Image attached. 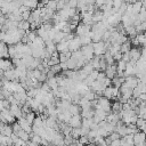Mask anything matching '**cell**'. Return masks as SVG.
<instances>
[{"mask_svg": "<svg viewBox=\"0 0 146 146\" xmlns=\"http://www.w3.org/2000/svg\"><path fill=\"white\" fill-rule=\"evenodd\" d=\"M82 97H83V98H86L87 100L92 102V100H95V99L97 98V95H96V94H95V92H94L91 89H89V90H88V91H87V92H86V94H84Z\"/></svg>", "mask_w": 146, "mask_h": 146, "instance_id": "obj_24", "label": "cell"}, {"mask_svg": "<svg viewBox=\"0 0 146 146\" xmlns=\"http://www.w3.org/2000/svg\"><path fill=\"white\" fill-rule=\"evenodd\" d=\"M92 46H94V52H95L96 56H102V55H104V54L107 51L106 42H104L103 40L99 41V42L92 43Z\"/></svg>", "mask_w": 146, "mask_h": 146, "instance_id": "obj_5", "label": "cell"}, {"mask_svg": "<svg viewBox=\"0 0 146 146\" xmlns=\"http://www.w3.org/2000/svg\"><path fill=\"white\" fill-rule=\"evenodd\" d=\"M145 123H146V120H144V119H141V117H138V120H137V122H136V125H137L138 129H140Z\"/></svg>", "mask_w": 146, "mask_h": 146, "instance_id": "obj_37", "label": "cell"}, {"mask_svg": "<svg viewBox=\"0 0 146 146\" xmlns=\"http://www.w3.org/2000/svg\"><path fill=\"white\" fill-rule=\"evenodd\" d=\"M95 3H96V7L100 8L105 5V0H95Z\"/></svg>", "mask_w": 146, "mask_h": 146, "instance_id": "obj_40", "label": "cell"}, {"mask_svg": "<svg viewBox=\"0 0 146 146\" xmlns=\"http://www.w3.org/2000/svg\"><path fill=\"white\" fill-rule=\"evenodd\" d=\"M78 140H79L82 145H84V146H86L87 144H89V143H90V140H89V137H88V136H81Z\"/></svg>", "mask_w": 146, "mask_h": 146, "instance_id": "obj_33", "label": "cell"}, {"mask_svg": "<svg viewBox=\"0 0 146 146\" xmlns=\"http://www.w3.org/2000/svg\"><path fill=\"white\" fill-rule=\"evenodd\" d=\"M139 79L137 78V76H135V75H130V76H127L125 78V80H124V83L129 87V88H131V89H135L138 84H139Z\"/></svg>", "mask_w": 146, "mask_h": 146, "instance_id": "obj_11", "label": "cell"}, {"mask_svg": "<svg viewBox=\"0 0 146 146\" xmlns=\"http://www.w3.org/2000/svg\"><path fill=\"white\" fill-rule=\"evenodd\" d=\"M110 146H121V139H116V140H112Z\"/></svg>", "mask_w": 146, "mask_h": 146, "instance_id": "obj_39", "label": "cell"}, {"mask_svg": "<svg viewBox=\"0 0 146 146\" xmlns=\"http://www.w3.org/2000/svg\"><path fill=\"white\" fill-rule=\"evenodd\" d=\"M141 8H143V2H141V0H139V1H137V2H135V3H132V14H133V15H138Z\"/></svg>", "mask_w": 146, "mask_h": 146, "instance_id": "obj_20", "label": "cell"}, {"mask_svg": "<svg viewBox=\"0 0 146 146\" xmlns=\"http://www.w3.org/2000/svg\"><path fill=\"white\" fill-rule=\"evenodd\" d=\"M139 130H140V131H143V132L146 135V123H145V124H144V125H143V127H141Z\"/></svg>", "mask_w": 146, "mask_h": 146, "instance_id": "obj_42", "label": "cell"}, {"mask_svg": "<svg viewBox=\"0 0 146 146\" xmlns=\"http://www.w3.org/2000/svg\"><path fill=\"white\" fill-rule=\"evenodd\" d=\"M106 116H107V113L105 111H103L102 108H95V113H94V122L95 123H100L102 121H105L106 120Z\"/></svg>", "mask_w": 146, "mask_h": 146, "instance_id": "obj_7", "label": "cell"}, {"mask_svg": "<svg viewBox=\"0 0 146 146\" xmlns=\"http://www.w3.org/2000/svg\"><path fill=\"white\" fill-rule=\"evenodd\" d=\"M30 17H31V10L30 9L26 10V11H24V13H22V19L23 21H29Z\"/></svg>", "mask_w": 146, "mask_h": 146, "instance_id": "obj_35", "label": "cell"}, {"mask_svg": "<svg viewBox=\"0 0 146 146\" xmlns=\"http://www.w3.org/2000/svg\"><path fill=\"white\" fill-rule=\"evenodd\" d=\"M120 120H121V119H120V115L116 114V113H113V112L108 113L107 116H106V121H107L108 123L114 124V125H116V123H117Z\"/></svg>", "mask_w": 146, "mask_h": 146, "instance_id": "obj_16", "label": "cell"}, {"mask_svg": "<svg viewBox=\"0 0 146 146\" xmlns=\"http://www.w3.org/2000/svg\"><path fill=\"white\" fill-rule=\"evenodd\" d=\"M10 112L13 113V115L16 117V119H19L23 116V113H22V106L18 105V104H10Z\"/></svg>", "mask_w": 146, "mask_h": 146, "instance_id": "obj_13", "label": "cell"}, {"mask_svg": "<svg viewBox=\"0 0 146 146\" xmlns=\"http://www.w3.org/2000/svg\"><path fill=\"white\" fill-rule=\"evenodd\" d=\"M15 116L13 115V113L10 112L9 108H5L0 112V122L5 123V124H10V123H15Z\"/></svg>", "mask_w": 146, "mask_h": 146, "instance_id": "obj_2", "label": "cell"}, {"mask_svg": "<svg viewBox=\"0 0 146 146\" xmlns=\"http://www.w3.org/2000/svg\"><path fill=\"white\" fill-rule=\"evenodd\" d=\"M31 136V141H33V143H35V144H38V145H40V144H42V138H41V136H39V135H36V133H33L32 132V135H30Z\"/></svg>", "mask_w": 146, "mask_h": 146, "instance_id": "obj_27", "label": "cell"}, {"mask_svg": "<svg viewBox=\"0 0 146 146\" xmlns=\"http://www.w3.org/2000/svg\"><path fill=\"white\" fill-rule=\"evenodd\" d=\"M2 110H5V106H3V102L0 100V112H1Z\"/></svg>", "mask_w": 146, "mask_h": 146, "instance_id": "obj_43", "label": "cell"}, {"mask_svg": "<svg viewBox=\"0 0 146 146\" xmlns=\"http://www.w3.org/2000/svg\"><path fill=\"white\" fill-rule=\"evenodd\" d=\"M132 44H131V42H130V40H128V41H125V42H123L122 44H121V52L122 54H124V52H129L130 51V49L132 48L131 47Z\"/></svg>", "mask_w": 146, "mask_h": 146, "instance_id": "obj_23", "label": "cell"}, {"mask_svg": "<svg viewBox=\"0 0 146 146\" xmlns=\"http://www.w3.org/2000/svg\"><path fill=\"white\" fill-rule=\"evenodd\" d=\"M86 146H96V145H95L94 143H89V144H87Z\"/></svg>", "mask_w": 146, "mask_h": 146, "instance_id": "obj_45", "label": "cell"}, {"mask_svg": "<svg viewBox=\"0 0 146 146\" xmlns=\"http://www.w3.org/2000/svg\"><path fill=\"white\" fill-rule=\"evenodd\" d=\"M94 120L92 119H82V127L84 128H88V129H91L92 124H94Z\"/></svg>", "mask_w": 146, "mask_h": 146, "instance_id": "obj_28", "label": "cell"}, {"mask_svg": "<svg viewBox=\"0 0 146 146\" xmlns=\"http://www.w3.org/2000/svg\"><path fill=\"white\" fill-rule=\"evenodd\" d=\"M24 117H25V120H26L29 123L33 124V122H34V119H35V114H34V112H30V113L25 114V115H24Z\"/></svg>", "mask_w": 146, "mask_h": 146, "instance_id": "obj_30", "label": "cell"}, {"mask_svg": "<svg viewBox=\"0 0 146 146\" xmlns=\"http://www.w3.org/2000/svg\"><path fill=\"white\" fill-rule=\"evenodd\" d=\"M116 73H117V68H116V64H113V65H107L106 70H105V74L108 79H114L116 76Z\"/></svg>", "mask_w": 146, "mask_h": 146, "instance_id": "obj_12", "label": "cell"}, {"mask_svg": "<svg viewBox=\"0 0 146 146\" xmlns=\"http://www.w3.org/2000/svg\"><path fill=\"white\" fill-rule=\"evenodd\" d=\"M133 145L135 146H146V135L143 131H137L133 135Z\"/></svg>", "mask_w": 146, "mask_h": 146, "instance_id": "obj_6", "label": "cell"}, {"mask_svg": "<svg viewBox=\"0 0 146 146\" xmlns=\"http://www.w3.org/2000/svg\"><path fill=\"white\" fill-rule=\"evenodd\" d=\"M139 99H140L141 102H146V94H140Z\"/></svg>", "mask_w": 146, "mask_h": 146, "instance_id": "obj_41", "label": "cell"}, {"mask_svg": "<svg viewBox=\"0 0 146 146\" xmlns=\"http://www.w3.org/2000/svg\"><path fill=\"white\" fill-rule=\"evenodd\" d=\"M30 27H31V24H30L29 21H21V22H18V29L27 32V31H30Z\"/></svg>", "mask_w": 146, "mask_h": 146, "instance_id": "obj_21", "label": "cell"}, {"mask_svg": "<svg viewBox=\"0 0 146 146\" xmlns=\"http://www.w3.org/2000/svg\"><path fill=\"white\" fill-rule=\"evenodd\" d=\"M67 124L71 128H80L82 125V116L81 115H72Z\"/></svg>", "mask_w": 146, "mask_h": 146, "instance_id": "obj_10", "label": "cell"}, {"mask_svg": "<svg viewBox=\"0 0 146 146\" xmlns=\"http://www.w3.org/2000/svg\"><path fill=\"white\" fill-rule=\"evenodd\" d=\"M122 60L125 62V63H129V62H130V55H129V52L122 54Z\"/></svg>", "mask_w": 146, "mask_h": 146, "instance_id": "obj_38", "label": "cell"}, {"mask_svg": "<svg viewBox=\"0 0 146 146\" xmlns=\"http://www.w3.org/2000/svg\"><path fill=\"white\" fill-rule=\"evenodd\" d=\"M18 123H19L21 128H22L24 131H26V132H29V133H31V132H32V124H31V123H29V122L25 120V117H24V116H22V117H19V119H18Z\"/></svg>", "mask_w": 146, "mask_h": 146, "instance_id": "obj_14", "label": "cell"}, {"mask_svg": "<svg viewBox=\"0 0 146 146\" xmlns=\"http://www.w3.org/2000/svg\"><path fill=\"white\" fill-rule=\"evenodd\" d=\"M13 133H14L13 132V127H10L9 124H5V127H3L2 131H1V135L7 136V137H10Z\"/></svg>", "mask_w": 146, "mask_h": 146, "instance_id": "obj_25", "label": "cell"}, {"mask_svg": "<svg viewBox=\"0 0 146 146\" xmlns=\"http://www.w3.org/2000/svg\"><path fill=\"white\" fill-rule=\"evenodd\" d=\"M81 47H82V43H81V40L79 36H74L71 41H68V51L70 52L76 51V50L81 49Z\"/></svg>", "mask_w": 146, "mask_h": 146, "instance_id": "obj_8", "label": "cell"}, {"mask_svg": "<svg viewBox=\"0 0 146 146\" xmlns=\"http://www.w3.org/2000/svg\"><path fill=\"white\" fill-rule=\"evenodd\" d=\"M56 50H57V52H59V54L67 52V51H68V41L63 40V41H60L59 43H57V44H56Z\"/></svg>", "mask_w": 146, "mask_h": 146, "instance_id": "obj_15", "label": "cell"}, {"mask_svg": "<svg viewBox=\"0 0 146 146\" xmlns=\"http://www.w3.org/2000/svg\"><path fill=\"white\" fill-rule=\"evenodd\" d=\"M21 130H23V129L21 128V125H19V123H18V122H15V123L13 124V132L17 135V133H18V132H19Z\"/></svg>", "mask_w": 146, "mask_h": 146, "instance_id": "obj_34", "label": "cell"}, {"mask_svg": "<svg viewBox=\"0 0 146 146\" xmlns=\"http://www.w3.org/2000/svg\"><path fill=\"white\" fill-rule=\"evenodd\" d=\"M66 5H67V1H65V0H58L57 1V9L58 10H62V9H64L66 7Z\"/></svg>", "mask_w": 146, "mask_h": 146, "instance_id": "obj_32", "label": "cell"}, {"mask_svg": "<svg viewBox=\"0 0 146 146\" xmlns=\"http://www.w3.org/2000/svg\"><path fill=\"white\" fill-rule=\"evenodd\" d=\"M81 70H82V71H83V72H84L87 75H89V74H90V73H91V72H92L95 68L92 67V65H91L90 63H87V64H86V65H84V66H83Z\"/></svg>", "mask_w": 146, "mask_h": 146, "instance_id": "obj_29", "label": "cell"}, {"mask_svg": "<svg viewBox=\"0 0 146 146\" xmlns=\"http://www.w3.org/2000/svg\"><path fill=\"white\" fill-rule=\"evenodd\" d=\"M81 51H82L83 57H84L88 62H90V60L94 58L95 52H94V46H92V43H89V44H87V46H82V47H81Z\"/></svg>", "mask_w": 146, "mask_h": 146, "instance_id": "obj_4", "label": "cell"}, {"mask_svg": "<svg viewBox=\"0 0 146 146\" xmlns=\"http://www.w3.org/2000/svg\"><path fill=\"white\" fill-rule=\"evenodd\" d=\"M94 113H95V110L88 108V110H82L80 115L82 116V119H92L94 117Z\"/></svg>", "mask_w": 146, "mask_h": 146, "instance_id": "obj_18", "label": "cell"}, {"mask_svg": "<svg viewBox=\"0 0 146 146\" xmlns=\"http://www.w3.org/2000/svg\"><path fill=\"white\" fill-rule=\"evenodd\" d=\"M108 138H110V140L112 141V140H116V139H121V136L117 133V132H112V133H110V136H108Z\"/></svg>", "mask_w": 146, "mask_h": 146, "instance_id": "obj_36", "label": "cell"}, {"mask_svg": "<svg viewBox=\"0 0 146 146\" xmlns=\"http://www.w3.org/2000/svg\"><path fill=\"white\" fill-rule=\"evenodd\" d=\"M48 10H50V11H52V13H55V10L57 9V2L56 1H54V0H50L46 6H44Z\"/></svg>", "mask_w": 146, "mask_h": 146, "instance_id": "obj_26", "label": "cell"}, {"mask_svg": "<svg viewBox=\"0 0 146 146\" xmlns=\"http://www.w3.org/2000/svg\"><path fill=\"white\" fill-rule=\"evenodd\" d=\"M141 2H143V7L146 8V0H141Z\"/></svg>", "mask_w": 146, "mask_h": 146, "instance_id": "obj_44", "label": "cell"}, {"mask_svg": "<svg viewBox=\"0 0 146 146\" xmlns=\"http://www.w3.org/2000/svg\"><path fill=\"white\" fill-rule=\"evenodd\" d=\"M50 71L56 75V74H58V73H60V72H62V67H60V65H59V64H56V65H54V66H51V67H50Z\"/></svg>", "mask_w": 146, "mask_h": 146, "instance_id": "obj_31", "label": "cell"}, {"mask_svg": "<svg viewBox=\"0 0 146 146\" xmlns=\"http://www.w3.org/2000/svg\"><path fill=\"white\" fill-rule=\"evenodd\" d=\"M22 5L26 6L29 9H33V8H38L39 2H38V0H24Z\"/></svg>", "mask_w": 146, "mask_h": 146, "instance_id": "obj_19", "label": "cell"}, {"mask_svg": "<svg viewBox=\"0 0 146 146\" xmlns=\"http://www.w3.org/2000/svg\"><path fill=\"white\" fill-rule=\"evenodd\" d=\"M75 34L76 36L81 38V36H84V35H90L91 34V25H87L82 22L79 23V25L76 26L75 29ZM91 36V35H90Z\"/></svg>", "mask_w": 146, "mask_h": 146, "instance_id": "obj_3", "label": "cell"}, {"mask_svg": "<svg viewBox=\"0 0 146 146\" xmlns=\"http://www.w3.org/2000/svg\"><path fill=\"white\" fill-rule=\"evenodd\" d=\"M103 96L106 97L107 99H114V100H119L120 98V90L119 88H115L113 86H110L107 87L104 91H103Z\"/></svg>", "mask_w": 146, "mask_h": 146, "instance_id": "obj_1", "label": "cell"}, {"mask_svg": "<svg viewBox=\"0 0 146 146\" xmlns=\"http://www.w3.org/2000/svg\"><path fill=\"white\" fill-rule=\"evenodd\" d=\"M67 111L71 113V115H80L82 110H81L79 104H71V106L68 107Z\"/></svg>", "mask_w": 146, "mask_h": 146, "instance_id": "obj_17", "label": "cell"}, {"mask_svg": "<svg viewBox=\"0 0 146 146\" xmlns=\"http://www.w3.org/2000/svg\"><path fill=\"white\" fill-rule=\"evenodd\" d=\"M121 111H122V103H120L119 100H115V102L112 104V112L119 114Z\"/></svg>", "mask_w": 146, "mask_h": 146, "instance_id": "obj_22", "label": "cell"}, {"mask_svg": "<svg viewBox=\"0 0 146 146\" xmlns=\"http://www.w3.org/2000/svg\"><path fill=\"white\" fill-rule=\"evenodd\" d=\"M129 55H130V60L137 63L141 56V49H139L138 47H132L129 51Z\"/></svg>", "mask_w": 146, "mask_h": 146, "instance_id": "obj_9", "label": "cell"}, {"mask_svg": "<svg viewBox=\"0 0 146 146\" xmlns=\"http://www.w3.org/2000/svg\"><path fill=\"white\" fill-rule=\"evenodd\" d=\"M1 91H2V82L0 80V94H1Z\"/></svg>", "mask_w": 146, "mask_h": 146, "instance_id": "obj_46", "label": "cell"}]
</instances>
